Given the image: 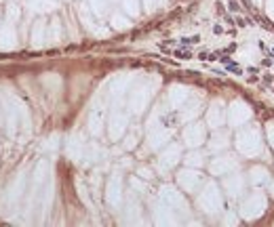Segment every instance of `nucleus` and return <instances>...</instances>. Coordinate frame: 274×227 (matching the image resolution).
Returning <instances> with one entry per match:
<instances>
[{
    "mask_svg": "<svg viewBox=\"0 0 274 227\" xmlns=\"http://www.w3.org/2000/svg\"><path fill=\"white\" fill-rule=\"evenodd\" d=\"M196 42H200V36H192V38H181L179 40L181 47H190V44H196Z\"/></svg>",
    "mask_w": 274,
    "mask_h": 227,
    "instance_id": "nucleus-1",
    "label": "nucleus"
},
{
    "mask_svg": "<svg viewBox=\"0 0 274 227\" xmlns=\"http://www.w3.org/2000/svg\"><path fill=\"white\" fill-rule=\"evenodd\" d=\"M173 55H175V57H179V59H190V57H192V53H190V51H173Z\"/></svg>",
    "mask_w": 274,
    "mask_h": 227,
    "instance_id": "nucleus-2",
    "label": "nucleus"
}]
</instances>
